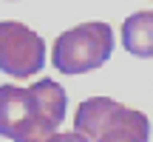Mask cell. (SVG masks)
<instances>
[{
  "label": "cell",
  "mask_w": 153,
  "mask_h": 142,
  "mask_svg": "<svg viewBox=\"0 0 153 142\" xmlns=\"http://www.w3.org/2000/svg\"><path fill=\"white\" fill-rule=\"evenodd\" d=\"M65 88L40 80L31 88L0 85V137L11 142H48L65 120Z\"/></svg>",
  "instance_id": "6da1fadb"
},
{
  "label": "cell",
  "mask_w": 153,
  "mask_h": 142,
  "mask_svg": "<svg viewBox=\"0 0 153 142\" xmlns=\"http://www.w3.org/2000/svg\"><path fill=\"white\" fill-rule=\"evenodd\" d=\"M74 128L91 142H150L148 117L111 97H91L79 102Z\"/></svg>",
  "instance_id": "7a4b0ae2"
},
{
  "label": "cell",
  "mask_w": 153,
  "mask_h": 142,
  "mask_svg": "<svg viewBox=\"0 0 153 142\" xmlns=\"http://www.w3.org/2000/svg\"><path fill=\"white\" fill-rule=\"evenodd\" d=\"M114 54V31L108 23L91 20L62 31L54 40L51 63L60 74H85L111 60Z\"/></svg>",
  "instance_id": "3957f363"
},
{
  "label": "cell",
  "mask_w": 153,
  "mask_h": 142,
  "mask_svg": "<svg viewBox=\"0 0 153 142\" xmlns=\"http://www.w3.org/2000/svg\"><path fill=\"white\" fill-rule=\"evenodd\" d=\"M45 63V43L17 20H0V71L14 80L34 77Z\"/></svg>",
  "instance_id": "277c9868"
},
{
  "label": "cell",
  "mask_w": 153,
  "mask_h": 142,
  "mask_svg": "<svg viewBox=\"0 0 153 142\" xmlns=\"http://www.w3.org/2000/svg\"><path fill=\"white\" fill-rule=\"evenodd\" d=\"M122 46L133 57H153V11H133L125 17Z\"/></svg>",
  "instance_id": "5b68a950"
},
{
  "label": "cell",
  "mask_w": 153,
  "mask_h": 142,
  "mask_svg": "<svg viewBox=\"0 0 153 142\" xmlns=\"http://www.w3.org/2000/svg\"><path fill=\"white\" fill-rule=\"evenodd\" d=\"M48 142H91L82 131H62V134H54Z\"/></svg>",
  "instance_id": "8992f818"
}]
</instances>
